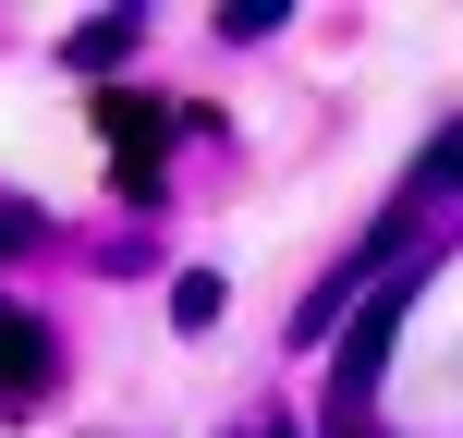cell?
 <instances>
[{
  "mask_svg": "<svg viewBox=\"0 0 463 438\" xmlns=\"http://www.w3.org/2000/svg\"><path fill=\"white\" fill-rule=\"evenodd\" d=\"M24 231H37V219H24V208H0V244H24Z\"/></svg>",
  "mask_w": 463,
  "mask_h": 438,
  "instance_id": "obj_6",
  "label": "cell"
},
{
  "mask_svg": "<svg viewBox=\"0 0 463 438\" xmlns=\"http://www.w3.org/2000/svg\"><path fill=\"white\" fill-rule=\"evenodd\" d=\"M24 390H49V341L24 317H0V402H24Z\"/></svg>",
  "mask_w": 463,
  "mask_h": 438,
  "instance_id": "obj_2",
  "label": "cell"
},
{
  "mask_svg": "<svg viewBox=\"0 0 463 438\" xmlns=\"http://www.w3.org/2000/svg\"><path fill=\"white\" fill-rule=\"evenodd\" d=\"M171 317H184V329H208V317H220V280H208V268H195V280H171Z\"/></svg>",
  "mask_w": 463,
  "mask_h": 438,
  "instance_id": "obj_5",
  "label": "cell"
},
{
  "mask_svg": "<svg viewBox=\"0 0 463 438\" xmlns=\"http://www.w3.org/2000/svg\"><path fill=\"white\" fill-rule=\"evenodd\" d=\"M402 304H415V280H391V293H366V317L342 329V366H329V426L378 402V366H391V329H402Z\"/></svg>",
  "mask_w": 463,
  "mask_h": 438,
  "instance_id": "obj_1",
  "label": "cell"
},
{
  "mask_svg": "<svg viewBox=\"0 0 463 438\" xmlns=\"http://www.w3.org/2000/svg\"><path fill=\"white\" fill-rule=\"evenodd\" d=\"M98 122H110V146H122V159H146V146H159V135H171V122H159V110H135V98H98Z\"/></svg>",
  "mask_w": 463,
  "mask_h": 438,
  "instance_id": "obj_3",
  "label": "cell"
},
{
  "mask_svg": "<svg viewBox=\"0 0 463 438\" xmlns=\"http://www.w3.org/2000/svg\"><path fill=\"white\" fill-rule=\"evenodd\" d=\"M415 195H463V122H451V135L415 159Z\"/></svg>",
  "mask_w": 463,
  "mask_h": 438,
  "instance_id": "obj_4",
  "label": "cell"
}]
</instances>
